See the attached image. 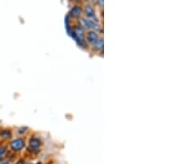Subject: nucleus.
Returning <instances> with one entry per match:
<instances>
[{"label": "nucleus", "mask_w": 186, "mask_h": 164, "mask_svg": "<svg viewBox=\"0 0 186 164\" xmlns=\"http://www.w3.org/2000/svg\"><path fill=\"white\" fill-rule=\"evenodd\" d=\"M27 127H23V128H22V129H20L18 130V134H24V132L27 130Z\"/></svg>", "instance_id": "obj_12"}, {"label": "nucleus", "mask_w": 186, "mask_h": 164, "mask_svg": "<svg viewBox=\"0 0 186 164\" xmlns=\"http://www.w3.org/2000/svg\"><path fill=\"white\" fill-rule=\"evenodd\" d=\"M6 152H7V148L5 147H0V160L5 155Z\"/></svg>", "instance_id": "obj_11"}, {"label": "nucleus", "mask_w": 186, "mask_h": 164, "mask_svg": "<svg viewBox=\"0 0 186 164\" xmlns=\"http://www.w3.org/2000/svg\"><path fill=\"white\" fill-rule=\"evenodd\" d=\"M65 28H66V31H67V33H69L70 35V33L72 32V29L70 28V16L67 15V16L65 17Z\"/></svg>", "instance_id": "obj_9"}, {"label": "nucleus", "mask_w": 186, "mask_h": 164, "mask_svg": "<svg viewBox=\"0 0 186 164\" xmlns=\"http://www.w3.org/2000/svg\"><path fill=\"white\" fill-rule=\"evenodd\" d=\"M37 164H41V163H40V162H39V163H37Z\"/></svg>", "instance_id": "obj_15"}, {"label": "nucleus", "mask_w": 186, "mask_h": 164, "mask_svg": "<svg viewBox=\"0 0 186 164\" xmlns=\"http://www.w3.org/2000/svg\"><path fill=\"white\" fill-rule=\"evenodd\" d=\"M0 135H1V137H2L3 139H8L9 138H11L12 134L9 130H3V131L0 133Z\"/></svg>", "instance_id": "obj_10"}, {"label": "nucleus", "mask_w": 186, "mask_h": 164, "mask_svg": "<svg viewBox=\"0 0 186 164\" xmlns=\"http://www.w3.org/2000/svg\"><path fill=\"white\" fill-rule=\"evenodd\" d=\"M10 147L15 152L21 151L25 147L24 140L22 139H17L13 140L10 143Z\"/></svg>", "instance_id": "obj_2"}, {"label": "nucleus", "mask_w": 186, "mask_h": 164, "mask_svg": "<svg viewBox=\"0 0 186 164\" xmlns=\"http://www.w3.org/2000/svg\"><path fill=\"white\" fill-rule=\"evenodd\" d=\"M79 23H80V27H83V28H85V29H88V28H89V19H85V18H81L80 21H79Z\"/></svg>", "instance_id": "obj_8"}, {"label": "nucleus", "mask_w": 186, "mask_h": 164, "mask_svg": "<svg viewBox=\"0 0 186 164\" xmlns=\"http://www.w3.org/2000/svg\"><path fill=\"white\" fill-rule=\"evenodd\" d=\"M95 46V48L96 50H103V38H99L98 41L94 44Z\"/></svg>", "instance_id": "obj_7"}, {"label": "nucleus", "mask_w": 186, "mask_h": 164, "mask_svg": "<svg viewBox=\"0 0 186 164\" xmlns=\"http://www.w3.org/2000/svg\"><path fill=\"white\" fill-rule=\"evenodd\" d=\"M16 164H24V162H23V161H19L18 162H17V163H16Z\"/></svg>", "instance_id": "obj_13"}, {"label": "nucleus", "mask_w": 186, "mask_h": 164, "mask_svg": "<svg viewBox=\"0 0 186 164\" xmlns=\"http://www.w3.org/2000/svg\"><path fill=\"white\" fill-rule=\"evenodd\" d=\"M41 141L37 138H32L29 141V147L34 152H37L41 147Z\"/></svg>", "instance_id": "obj_4"}, {"label": "nucleus", "mask_w": 186, "mask_h": 164, "mask_svg": "<svg viewBox=\"0 0 186 164\" xmlns=\"http://www.w3.org/2000/svg\"><path fill=\"white\" fill-rule=\"evenodd\" d=\"M99 39V36L95 31H89L87 34V41L91 44H95Z\"/></svg>", "instance_id": "obj_5"}, {"label": "nucleus", "mask_w": 186, "mask_h": 164, "mask_svg": "<svg viewBox=\"0 0 186 164\" xmlns=\"http://www.w3.org/2000/svg\"><path fill=\"white\" fill-rule=\"evenodd\" d=\"M81 13H82V9H81L80 7L78 5H76L70 9V16L73 17V18H79L80 16Z\"/></svg>", "instance_id": "obj_6"}, {"label": "nucleus", "mask_w": 186, "mask_h": 164, "mask_svg": "<svg viewBox=\"0 0 186 164\" xmlns=\"http://www.w3.org/2000/svg\"><path fill=\"white\" fill-rule=\"evenodd\" d=\"M84 11H85L86 16L89 18V20L94 21V22H98L97 18L95 16V10H94V8H93V6L90 5V4H87V5L85 6Z\"/></svg>", "instance_id": "obj_3"}, {"label": "nucleus", "mask_w": 186, "mask_h": 164, "mask_svg": "<svg viewBox=\"0 0 186 164\" xmlns=\"http://www.w3.org/2000/svg\"><path fill=\"white\" fill-rule=\"evenodd\" d=\"M3 164H12V163H10V162H4V163Z\"/></svg>", "instance_id": "obj_14"}, {"label": "nucleus", "mask_w": 186, "mask_h": 164, "mask_svg": "<svg viewBox=\"0 0 186 164\" xmlns=\"http://www.w3.org/2000/svg\"><path fill=\"white\" fill-rule=\"evenodd\" d=\"M70 36L76 41V42L80 46L84 47L85 46V41H84V29L80 26H76L74 27Z\"/></svg>", "instance_id": "obj_1"}]
</instances>
